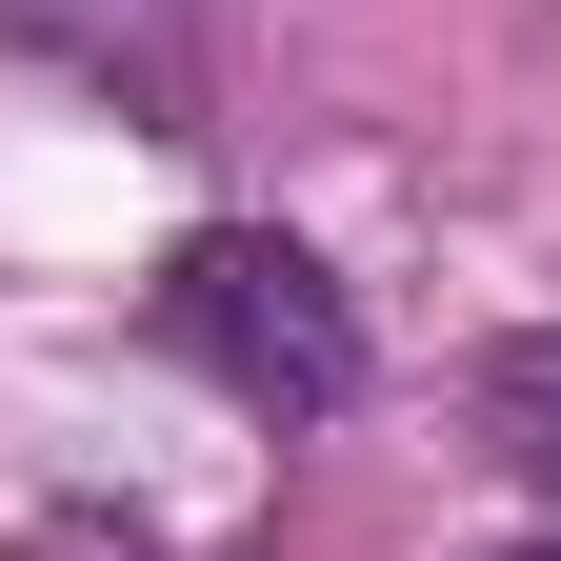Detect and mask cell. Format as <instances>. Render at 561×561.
<instances>
[{
  "instance_id": "cell-2",
  "label": "cell",
  "mask_w": 561,
  "mask_h": 561,
  "mask_svg": "<svg viewBox=\"0 0 561 561\" xmlns=\"http://www.w3.org/2000/svg\"><path fill=\"white\" fill-rule=\"evenodd\" d=\"M0 41H41V60H101V81H181L201 0H0Z\"/></svg>"
},
{
  "instance_id": "cell-1",
  "label": "cell",
  "mask_w": 561,
  "mask_h": 561,
  "mask_svg": "<svg viewBox=\"0 0 561 561\" xmlns=\"http://www.w3.org/2000/svg\"><path fill=\"white\" fill-rule=\"evenodd\" d=\"M161 341H181L241 421H341V401H362V321H341V280H321L301 241H261V221H221V241L161 261Z\"/></svg>"
},
{
  "instance_id": "cell-3",
  "label": "cell",
  "mask_w": 561,
  "mask_h": 561,
  "mask_svg": "<svg viewBox=\"0 0 561 561\" xmlns=\"http://www.w3.org/2000/svg\"><path fill=\"white\" fill-rule=\"evenodd\" d=\"M522 561H561V541H522Z\"/></svg>"
}]
</instances>
